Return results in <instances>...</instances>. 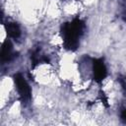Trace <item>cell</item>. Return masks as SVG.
<instances>
[{
	"instance_id": "cell-1",
	"label": "cell",
	"mask_w": 126,
	"mask_h": 126,
	"mask_svg": "<svg viewBox=\"0 0 126 126\" xmlns=\"http://www.w3.org/2000/svg\"><path fill=\"white\" fill-rule=\"evenodd\" d=\"M84 30L85 23L79 18H76L71 22L64 23L61 26L60 31L64 47L68 50L75 51L79 47V40L84 33Z\"/></svg>"
},
{
	"instance_id": "cell-2",
	"label": "cell",
	"mask_w": 126,
	"mask_h": 126,
	"mask_svg": "<svg viewBox=\"0 0 126 126\" xmlns=\"http://www.w3.org/2000/svg\"><path fill=\"white\" fill-rule=\"evenodd\" d=\"M14 82L16 84L17 90L19 92L20 97L23 102H28L30 101L32 97V91L31 88L28 84V82L25 80V78L22 76V74L17 73L14 75Z\"/></svg>"
},
{
	"instance_id": "cell-3",
	"label": "cell",
	"mask_w": 126,
	"mask_h": 126,
	"mask_svg": "<svg viewBox=\"0 0 126 126\" xmlns=\"http://www.w3.org/2000/svg\"><path fill=\"white\" fill-rule=\"evenodd\" d=\"M107 76V69L102 58L93 59V77L96 83H101Z\"/></svg>"
},
{
	"instance_id": "cell-4",
	"label": "cell",
	"mask_w": 126,
	"mask_h": 126,
	"mask_svg": "<svg viewBox=\"0 0 126 126\" xmlns=\"http://www.w3.org/2000/svg\"><path fill=\"white\" fill-rule=\"evenodd\" d=\"M15 57V53L13 52V45L10 40H5L1 47V60L2 62H9Z\"/></svg>"
},
{
	"instance_id": "cell-5",
	"label": "cell",
	"mask_w": 126,
	"mask_h": 126,
	"mask_svg": "<svg viewBox=\"0 0 126 126\" xmlns=\"http://www.w3.org/2000/svg\"><path fill=\"white\" fill-rule=\"evenodd\" d=\"M5 30L7 34L12 38H18L21 35V29L17 23L9 22L5 24Z\"/></svg>"
},
{
	"instance_id": "cell-6",
	"label": "cell",
	"mask_w": 126,
	"mask_h": 126,
	"mask_svg": "<svg viewBox=\"0 0 126 126\" xmlns=\"http://www.w3.org/2000/svg\"><path fill=\"white\" fill-rule=\"evenodd\" d=\"M99 95H100V99H101V101H102V103L105 105V106H108V100H107V97L105 96V94H103V92H100L99 93Z\"/></svg>"
},
{
	"instance_id": "cell-7",
	"label": "cell",
	"mask_w": 126,
	"mask_h": 126,
	"mask_svg": "<svg viewBox=\"0 0 126 126\" xmlns=\"http://www.w3.org/2000/svg\"><path fill=\"white\" fill-rule=\"evenodd\" d=\"M120 117L122 119V121L124 123H126V108H123L121 110V114H120Z\"/></svg>"
}]
</instances>
